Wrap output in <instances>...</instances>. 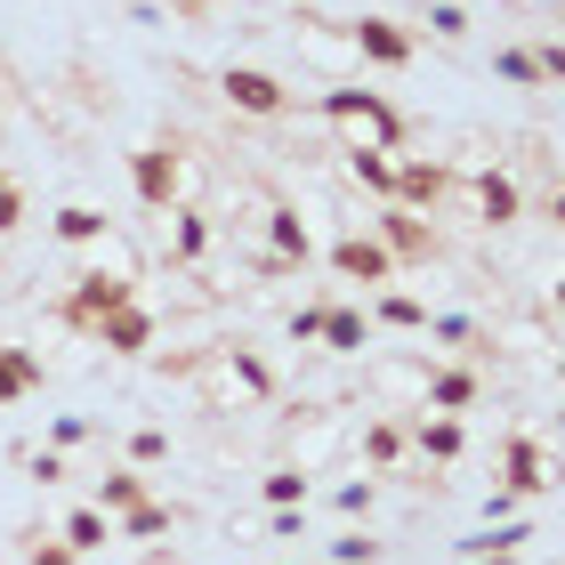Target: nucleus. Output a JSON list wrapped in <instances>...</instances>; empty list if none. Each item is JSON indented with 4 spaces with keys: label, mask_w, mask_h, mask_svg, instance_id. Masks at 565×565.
Here are the masks:
<instances>
[{
    "label": "nucleus",
    "mask_w": 565,
    "mask_h": 565,
    "mask_svg": "<svg viewBox=\"0 0 565 565\" xmlns=\"http://www.w3.org/2000/svg\"><path fill=\"white\" fill-rule=\"evenodd\" d=\"M452 186H460V178H452L445 162H420V153H404V162H396V194H388V202H396V211H420V218H428Z\"/></svg>",
    "instance_id": "ddd939ff"
},
{
    "label": "nucleus",
    "mask_w": 565,
    "mask_h": 565,
    "mask_svg": "<svg viewBox=\"0 0 565 565\" xmlns=\"http://www.w3.org/2000/svg\"><path fill=\"white\" fill-rule=\"evenodd\" d=\"M291 340H299V348H307V340H323V299L291 307Z\"/></svg>",
    "instance_id": "e433bc0d"
},
{
    "label": "nucleus",
    "mask_w": 565,
    "mask_h": 565,
    "mask_svg": "<svg viewBox=\"0 0 565 565\" xmlns=\"http://www.w3.org/2000/svg\"><path fill=\"white\" fill-rule=\"evenodd\" d=\"M97 275H121V282H138V275H146V259H138V250L121 243V235H106V243H97Z\"/></svg>",
    "instance_id": "c85d7f7f"
},
{
    "label": "nucleus",
    "mask_w": 565,
    "mask_h": 565,
    "mask_svg": "<svg viewBox=\"0 0 565 565\" xmlns=\"http://www.w3.org/2000/svg\"><path fill=\"white\" fill-rule=\"evenodd\" d=\"M267 533H275V542H307V509H275Z\"/></svg>",
    "instance_id": "58836bf2"
},
{
    "label": "nucleus",
    "mask_w": 565,
    "mask_h": 565,
    "mask_svg": "<svg viewBox=\"0 0 565 565\" xmlns=\"http://www.w3.org/2000/svg\"><path fill=\"white\" fill-rule=\"evenodd\" d=\"M518 518V493H509V484H493V493H484V525H509Z\"/></svg>",
    "instance_id": "a19ab883"
},
{
    "label": "nucleus",
    "mask_w": 565,
    "mask_h": 565,
    "mask_svg": "<svg viewBox=\"0 0 565 565\" xmlns=\"http://www.w3.org/2000/svg\"><path fill=\"white\" fill-rule=\"evenodd\" d=\"M428 331H436V340H460V348H469V340H484V331H477L469 316H436V307H428Z\"/></svg>",
    "instance_id": "c9c22d12"
},
{
    "label": "nucleus",
    "mask_w": 565,
    "mask_h": 565,
    "mask_svg": "<svg viewBox=\"0 0 565 565\" xmlns=\"http://www.w3.org/2000/svg\"><path fill=\"white\" fill-rule=\"evenodd\" d=\"M49 226H57V243H73V250H97V243L114 235V218L97 211V202H65V211L49 218Z\"/></svg>",
    "instance_id": "5701e85b"
},
{
    "label": "nucleus",
    "mask_w": 565,
    "mask_h": 565,
    "mask_svg": "<svg viewBox=\"0 0 565 565\" xmlns=\"http://www.w3.org/2000/svg\"><path fill=\"white\" fill-rule=\"evenodd\" d=\"M533 65H542V82H565V41H533Z\"/></svg>",
    "instance_id": "4c0bfd02"
},
{
    "label": "nucleus",
    "mask_w": 565,
    "mask_h": 565,
    "mask_svg": "<svg viewBox=\"0 0 565 565\" xmlns=\"http://www.w3.org/2000/svg\"><path fill=\"white\" fill-rule=\"evenodd\" d=\"M170 218V267L178 275H202V259H211V243H218V226H211V211H194V202H178V211H162Z\"/></svg>",
    "instance_id": "f8f14e48"
},
{
    "label": "nucleus",
    "mask_w": 565,
    "mask_h": 565,
    "mask_svg": "<svg viewBox=\"0 0 565 565\" xmlns=\"http://www.w3.org/2000/svg\"><path fill=\"white\" fill-rule=\"evenodd\" d=\"M307 493H316V484H307L299 460H282V469L259 477V501H267V509H307Z\"/></svg>",
    "instance_id": "393cba45"
},
{
    "label": "nucleus",
    "mask_w": 565,
    "mask_h": 565,
    "mask_svg": "<svg viewBox=\"0 0 565 565\" xmlns=\"http://www.w3.org/2000/svg\"><path fill=\"white\" fill-rule=\"evenodd\" d=\"M259 226H267V250H275L282 267H307V259H316V235H307V218L291 211V202H267Z\"/></svg>",
    "instance_id": "f3484780"
},
{
    "label": "nucleus",
    "mask_w": 565,
    "mask_h": 565,
    "mask_svg": "<svg viewBox=\"0 0 565 565\" xmlns=\"http://www.w3.org/2000/svg\"><path fill=\"white\" fill-rule=\"evenodd\" d=\"M17 226H24V178L0 170V235H17Z\"/></svg>",
    "instance_id": "473e14b6"
},
{
    "label": "nucleus",
    "mask_w": 565,
    "mask_h": 565,
    "mask_svg": "<svg viewBox=\"0 0 565 565\" xmlns=\"http://www.w3.org/2000/svg\"><path fill=\"white\" fill-rule=\"evenodd\" d=\"M348 33H355V57H364V65H388V73H404V65L420 57V41L404 33L396 17H348Z\"/></svg>",
    "instance_id": "9d476101"
},
{
    "label": "nucleus",
    "mask_w": 565,
    "mask_h": 565,
    "mask_svg": "<svg viewBox=\"0 0 565 565\" xmlns=\"http://www.w3.org/2000/svg\"><path fill=\"white\" fill-rule=\"evenodd\" d=\"M323 355H340V364H355V355H372V316L364 307H340L331 299L323 307V340H316Z\"/></svg>",
    "instance_id": "4468645a"
},
{
    "label": "nucleus",
    "mask_w": 565,
    "mask_h": 565,
    "mask_svg": "<svg viewBox=\"0 0 565 565\" xmlns=\"http://www.w3.org/2000/svg\"><path fill=\"white\" fill-rule=\"evenodd\" d=\"M469 565H518V557H509V550H484V557H469Z\"/></svg>",
    "instance_id": "49530a36"
},
{
    "label": "nucleus",
    "mask_w": 565,
    "mask_h": 565,
    "mask_svg": "<svg viewBox=\"0 0 565 565\" xmlns=\"http://www.w3.org/2000/svg\"><path fill=\"white\" fill-rule=\"evenodd\" d=\"M17 557H24V565H82L57 533H17Z\"/></svg>",
    "instance_id": "7c9ffc66"
},
{
    "label": "nucleus",
    "mask_w": 565,
    "mask_h": 565,
    "mask_svg": "<svg viewBox=\"0 0 565 565\" xmlns=\"http://www.w3.org/2000/svg\"><path fill=\"white\" fill-rule=\"evenodd\" d=\"M194 388H202V404H211V413H235V404H250V413H259V404H275V364L259 348H235V340H218L211 355H202V372H194Z\"/></svg>",
    "instance_id": "f257e3e1"
},
{
    "label": "nucleus",
    "mask_w": 565,
    "mask_h": 565,
    "mask_svg": "<svg viewBox=\"0 0 565 565\" xmlns=\"http://www.w3.org/2000/svg\"><path fill=\"white\" fill-rule=\"evenodd\" d=\"M469 202H477V218H484V226H518L525 186H518L509 170H477V178H469Z\"/></svg>",
    "instance_id": "2eb2a0df"
},
{
    "label": "nucleus",
    "mask_w": 565,
    "mask_h": 565,
    "mask_svg": "<svg viewBox=\"0 0 565 565\" xmlns=\"http://www.w3.org/2000/svg\"><path fill=\"white\" fill-rule=\"evenodd\" d=\"M364 316H372V323H388V331H428V307H420L413 291H372Z\"/></svg>",
    "instance_id": "b1692460"
},
{
    "label": "nucleus",
    "mask_w": 565,
    "mask_h": 565,
    "mask_svg": "<svg viewBox=\"0 0 565 565\" xmlns=\"http://www.w3.org/2000/svg\"><path fill=\"white\" fill-rule=\"evenodd\" d=\"M130 299H138V282H121V275H97V267H89V275H73V291L57 299V316H65L73 331H97V323L114 316V307H130Z\"/></svg>",
    "instance_id": "423d86ee"
},
{
    "label": "nucleus",
    "mask_w": 565,
    "mask_h": 565,
    "mask_svg": "<svg viewBox=\"0 0 565 565\" xmlns=\"http://www.w3.org/2000/svg\"><path fill=\"white\" fill-rule=\"evenodd\" d=\"M550 218H557V235H565V186H550Z\"/></svg>",
    "instance_id": "a18cd8bd"
},
{
    "label": "nucleus",
    "mask_w": 565,
    "mask_h": 565,
    "mask_svg": "<svg viewBox=\"0 0 565 565\" xmlns=\"http://www.w3.org/2000/svg\"><path fill=\"white\" fill-rule=\"evenodd\" d=\"M138 501H153V493H146V469H114V477H97V509H106V518H121V509H138Z\"/></svg>",
    "instance_id": "bb28decb"
},
{
    "label": "nucleus",
    "mask_w": 565,
    "mask_h": 565,
    "mask_svg": "<svg viewBox=\"0 0 565 565\" xmlns=\"http://www.w3.org/2000/svg\"><path fill=\"white\" fill-rule=\"evenodd\" d=\"M428 33H436V41H469V9H460V0H436V9H428Z\"/></svg>",
    "instance_id": "2f4dec72"
},
{
    "label": "nucleus",
    "mask_w": 565,
    "mask_h": 565,
    "mask_svg": "<svg viewBox=\"0 0 565 565\" xmlns=\"http://www.w3.org/2000/svg\"><path fill=\"white\" fill-rule=\"evenodd\" d=\"M82 436H89V420H82V413H65L57 428H49V452H73V445H82Z\"/></svg>",
    "instance_id": "ea45409f"
},
{
    "label": "nucleus",
    "mask_w": 565,
    "mask_h": 565,
    "mask_svg": "<svg viewBox=\"0 0 565 565\" xmlns=\"http://www.w3.org/2000/svg\"><path fill=\"white\" fill-rule=\"evenodd\" d=\"M340 170H348V186H364L372 202L396 194V153H380V146H340Z\"/></svg>",
    "instance_id": "6ab92c4d"
},
{
    "label": "nucleus",
    "mask_w": 565,
    "mask_h": 565,
    "mask_svg": "<svg viewBox=\"0 0 565 565\" xmlns=\"http://www.w3.org/2000/svg\"><path fill=\"white\" fill-rule=\"evenodd\" d=\"M57 542H65L73 557H97V550H106V542H114V518H106V509H97V501H82V509H65V525H57Z\"/></svg>",
    "instance_id": "412c9836"
},
{
    "label": "nucleus",
    "mask_w": 565,
    "mask_h": 565,
    "mask_svg": "<svg viewBox=\"0 0 565 565\" xmlns=\"http://www.w3.org/2000/svg\"><path fill=\"white\" fill-rule=\"evenodd\" d=\"M178 17H202V9H235V0H170Z\"/></svg>",
    "instance_id": "37998d69"
},
{
    "label": "nucleus",
    "mask_w": 565,
    "mask_h": 565,
    "mask_svg": "<svg viewBox=\"0 0 565 565\" xmlns=\"http://www.w3.org/2000/svg\"><path fill=\"white\" fill-rule=\"evenodd\" d=\"M33 484H65V452H33Z\"/></svg>",
    "instance_id": "79ce46f5"
},
{
    "label": "nucleus",
    "mask_w": 565,
    "mask_h": 565,
    "mask_svg": "<svg viewBox=\"0 0 565 565\" xmlns=\"http://www.w3.org/2000/svg\"><path fill=\"white\" fill-rule=\"evenodd\" d=\"M218 97L235 114H250V121H282V114H291V89H282L267 65H226L218 73Z\"/></svg>",
    "instance_id": "0eeeda50"
},
{
    "label": "nucleus",
    "mask_w": 565,
    "mask_h": 565,
    "mask_svg": "<svg viewBox=\"0 0 565 565\" xmlns=\"http://www.w3.org/2000/svg\"><path fill=\"white\" fill-rule=\"evenodd\" d=\"M316 106H323V121H331V130H340V146H380V153H396V146H404V114H396L380 89L331 82V89L316 97Z\"/></svg>",
    "instance_id": "f03ea898"
},
{
    "label": "nucleus",
    "mask_w": 565,
    "mask_h": 565,
    "mask_svg": "<svg viewBox=\"0 0 565 565\" xmlns=\"http://www.w3.org/2000/svg\"><path fill=\"white\" fill-rule=\"evenodd\" d=\"M557 388H565V340H557Z\"/></svg>",
    "instance_id": "09e8293b"
},
{
    "label": "nucleus",
    "mask_w": 565,
    "mask_h": 565,
    "mask_svg": "<svg viewBox=\"0 0 565 565\" xmlns=\"http://www.w3.org/2000/svg\"><path fill=\"white\" fill-rule=\"evenodd\" d=\"M170 525H178L170 501H138V509H121V518H114L121 542H153V533H170Z\"/></svg>",
    "instance_id": "a878e982"
},
{
    "label": "nucleus",
    "mask_w": 565,
    "mask_h": 565,
    "mask_svg": "<svg viewBox=\"0 0 565 565\" xmlns=\"http://www.w3.org/2000/svg\"><path fill=\"white\" fill-rule=\"evenodd\" d=\"M130 186H138V202H146L153 218H162V211H178V202H186V153H178V146H162V138H153V146H138V153H130Z\"/></svg>",
    "instance_id": "20e7f679"
},
{
    "label": "nucleus",
    "mask_w": 565,
    "mask_h": 565,
    "mask_svg": "<svg viewBox=\"0 0 565 565\" xmlns=\"http://www.w3.org/2000/svg\"><path fill=\"white\" fill-rule=\"evenodd\" d=\"M331 565H380V542L372 533H340V542H331Z\"/></svg>",
    "instance_id": "f704fd0d"
},
{
    "label": "nucleus",
    "mask_w": 565,
    "mask_h": 565,
    "mask_svg": "<svg viewBox=\"0 0 565 565\" xmlns=\"http://www.w3.org/2000/svg\"><path fill=\"white\" fill-rule=\"evenodd\" d=\"M372 235L388 243V259H396V267H428V259H436V226H428L420 211H396V202H380Z\"/></svg>",
    "instance_id": "1a4fd4ad"
},
{
    "label": "nucleus",
    "mask_w": 565,
    "mask_h": 565,
    "mask_svg": "<svg viewBox=\"0 0 565 565\" xmlns=\"http://www.w3.org/2000/svg\"><path fill=\"white\" fill-rule=\"evenodd\" d=\"M372 501H380L372 477H355V484H340V493H331V509H340V518H372Z\"/></svg>",
    "instance_id": "72a5a7b5"
},
{
    "label": "nucleus",
    "mask_w": 565,
    "mask_h": 565,
    "mask_svg": "<svg viewBox=\"0 0 565 565\" xmlns=\"http://www.w3.org/2000/svg\"><path fill=\"white\" fill-rule=\"evenodd\" d=\"M355 452H364V469L372 477H388L404 452H413V428L404 420H364V436H355Z\"/></svg>",
    "instance_id": "aec40b11"
},
{
    "label": "nucleus",
    "mask_w": 565,
    "mask_h": 565,
    "mask_svg": "<svg viewBox=\"0 0 565 565\" xmlns=\"http://www.w3.org/2000/svg\"><path fill=\"white\" fill-rule=\"evenodd\" d=\"M138 565H186V557H170V550H146V557H138Z\"/></svg>",
    "instance_id": "de8ad7c7"
},
{
    "label": "nucleus",
    "mask_w": 565,
    "mask_h": 565,
    "mask_svg": "<svg viewBox=\"0 0 565 565\" xmlns=\"http://www.w3.org/2000/svg\"><path fill=\"white\" fill-rule=\"evenodd\" d=\"M413 452L436 460V469H452V460L469 452V428H460V413H420V420H413Z\"/></svg>",
    "instance_id": "a211bd4d"
},
{
    "label": "nucleus",
    "mask_w": 565,
    "mask_h": 565,
    "mask_svg": "<svg viewBox=\"0 0 565 565\" xmlns=\"http://www.w3.org/2000/svg\"><path fill=\"white\" fill-rule=\"evenodd\" d=\"M542 307H550V316H557V323H565V275H557V282H550V299H542Z\"/></svg>",
    "instance_id": "c03bdc74"
},
{
    "label": "nucleus",
    "mask_w": 565,
    "mask_h": 565,
    "mask_svg": "<svg viewBox=\"0 0 565 565\" xmlns=\"http://www.w3.org/2000/svg\"><path fill=\"white\" fill-rule=\"evenodd\" d=\"M162 460H170V428H130V469H162Z\"/></svg>",
    "instance_id": "c756f323"
},
{
    "label": "nucleus",
    "mask_w": 565,
    "mask_h": 565,
    "mask_svg": "<svg viewBox=\"0 0 565 565\" xmlns=\"http://www.w3.org/2000/svg\"><path fill=\"white\" fill-rule=\"evenodd\" d=\"M493 73H501V82H518V89H550L542 65H533V49H493Z\"/></svg>",
    "instance_id": "cd10ccee"
},
{
    "label": "nucleus",
    "mask_w": 565,
    "mask_h": 565,
    "mask_svg": "<svg viewBox=\"0 0 565 565\" xmlns=\"http://www.w3.org/2000/svg\"><path fill=\"white\" fill-rule=\"evenodd\" d=\"M501 484L518 501H533V493H550V484H557V469H550V452H542V436H533V428H518L501 445Z\"/></svg>",
    "instance_id": "9b49d317"
},
{
    "label": "nucleus",
    "mask_w": 565,
    "mask_h": 565,
    "mask_svg": "<svg viewBox=\"0 0 565 565\" xmlns=\"http://www.w3.org/2000/svg\"><path fill=\"white\" fill-rule=\"evenodd\" d=\"M89 340L106 348V355H121V364H138V355H153V348H162V316H153L146 299H130V307H114V316L97 323Z\"/></svg>",
    "instance_id": "6e6552de"
},
{
    "label": "nucleus",
    "mask_w": 565,
    "mask_h": 565,
    "mask_svg": "<svg viewBox=\"0 0 565 565\" xmlns=\"http://www.w3.org/2000/svg\"><path fill=\"white\" fill-rule=\"evenodd\" d=\"M477 364H428V388H420V413H469L477 404Z\"/></svg>",
    "instance_id": "dca6fc26"
},
{
    "label": "nucleus",
    "mask_w": 565,
    "mask_h": 565,
    "mask_svg": "<svg viewBox=\"0 0 565 565\" xmlns=\"http://www.w3.org/2000/svg\"><path fill=\"white\" fill-rule=\"evenodd\" d=\"M323 267L340 282H364V291H388V282H396V259H388V243H380L372 226H364V235H355V226H348V235H331Z\"/></svg>",
    "instance_id": "39448f33"
},
{
    "label": "nucleus",
    "mask_w": 565,
    "mask_h": 565,
    "mask_svg": "<svg viewBox=\"0 0 565 565\" xmlns=\"http://www.w3.org/2000/svg\"><path fill=\"white\" fill-rule=\"evenodd\" d=\"M291 41H299V57H307V73H323V89H331V82H348V73L364 65V57H355V33H348L340 17H316V9H299V24H291Z\"/></svg>",
    "instance_id": "7ed1b4c3"
},
{
    "label": "nucleus",
    "mask_w": 565,
    "mask_h": 565,
    "mask_svg": "<svg viewBox=\"0 0 565 565\" xmlns=\"http://www.w3.org/2000/svg\"><path fill=\"white\" fill-rule=\"evenodd\" d=\"M299 9H307V0H299Z\"/></svg>",
    "instance_id": "8fccbe9b"
},
{
    "label": "nucleus",
    "mask_w": 565,
    "mask_h": 565,
    "mask_svg": "<svg viewBox=\"0 0 565 565\" xmlns=\"http://www.w3.org/2000/svg\"><path fill=\"white\" fill-rule=\"evenodd\" d=\"M24 396H41V355L0 340V413H9V404H24Z\"/></svg>",
    "instance_id": "4be33fe9"
},
{
    "label": "nucleus",
    "mask_w": 565,
    "mask_h": 565,
    "mask_svg": "<svg viewBox=\"0 0 565 565\" xmlns=\"http://www.w3.org/2000/svg\"><path fill=\"white\" fill-rule=\"evenodd\" d=\"M557 420H565V413H557Z\"/></svg>",
    "instance_id": "3c124183"
}]
</instances>
